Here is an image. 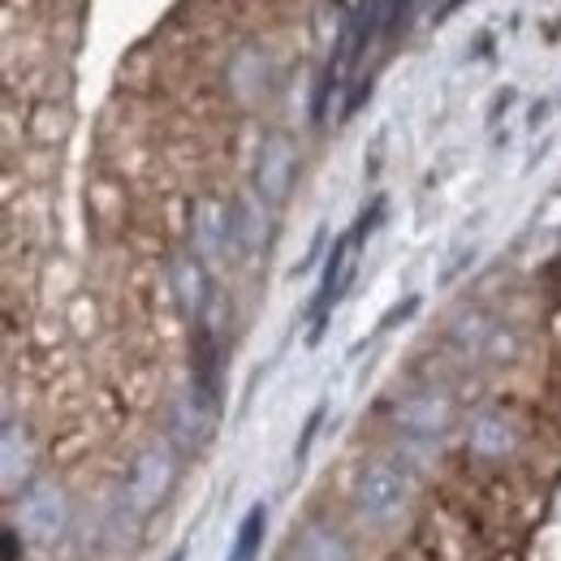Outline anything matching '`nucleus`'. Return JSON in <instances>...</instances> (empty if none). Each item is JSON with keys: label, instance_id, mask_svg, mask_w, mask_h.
Returning <instances> with one entry per match:
<instances>
[{"label": "nucleus", "instance_id": "9", "mask_svg": "<svg viewBox=\"0 0 561 561\" xmlns=\"http://www.w3.org/2000/svg\"><path fill=\"white\" fill-rule=\"evenodd\" d=\"M173 277H178V294H182V307L199 316V311H204V302H208V277H204L199 260H178Z\"/></svg>", "mask_w": 561, "mask_h": 561}, {"label": "nucleus", "instance_id": "11", "mask_svg": "<svg viewBox=\"0 0 561 561\" xmlns=\"http://www.w3.org/2000/svg\"><path fill=\"white\" fill-rule=\"evenodd\" d=\"M173 561H182V553H178V558H173Z\"/></svg>", "mask_w": 561, "mask_h": 561}, {"label": "nucleus", "instance_id": "6", "mask_svg": "<svg viewBox=\"0 0 561 561\" xmlns=\"http://www.w3.org/2000/svg\"><path fill=\"white\" fill-rule=\"evenodd\" d=\"M445 415H449V407H445V398H436V393L411 398V402L398 411L402 427H407V432H415V436H436V432L445 427Z\"/></svg>", "mask_w": 561, "mask_h": 561}, {"label": "nucleus", "instance_id": "3", "mask_svg": "<svg viewBox=\"0 0 561 561\" xmlns=\"http://www.w3.org/2000/svg\"><path fill=\"white\" fill-rule=\"evenodd\" d=\"M407 492H411L407 467H398V462L380 458V462H371V467L358 476L354 505H358V514H363L367 523L385 527V523H393V518L402 514V505H407Z\"/></svg>", "mask_w": 561, "mask_h": 561}, {"label": "nucleus", "instance_id": "7", "mask_svg": "<svg viewBox=\"0 0 561 561\" xmlns=\"http://www.w3.org/2000/svg\"><path fill=\"white\" fill-rule=\"evenodd\" d=\"M289 169H294V160H289V142L273 139L268 147H264V156H260V191H264V199H280V195H285V186H289Z\"/></svg>", "mask_w": 561, "mask_h": 561}, {"label": "nucleus", "instance_id": "1", "mask_svg": "<svg viewBox=\"0 0 561 561\" xmlns=\"http://www.w3.org/2000/svg\"><path fill=\"white\" fill-rule=\"evenodd\" d=\"M70 518H73L70 496L57 489V484H31V489H22V496H18V523H13V531L22 540H31L35 549H48V545H57L70 531Z\"/></svg>", "mask_w": 561, "mask_h": 561}, {"label": "nucleus", "instance_id": "5", "mask_svg": "<svg viewBox=\"0 0 561 561\" xmlns=\"http://www.w3.org/2000/svg\"><path fill=\"white\" fill-rule=\"evenodd\" d=\"M264 531H268V510L264 501L251 505L233 531V545H229V558L225 561H260V549H264Z\"/></svg>", "mask_w": 561, "mask_h": 561}, {"label": "nucleus", "instance_id": "8", "mask_svg": "<svg viewBox=\"0 0 561 561\" xmlns=\"http://www.w3.org/2000/svg\"><path fill=\"white\" fill-rule=\"evenodd\" d=\"M294 561H351L346 545L337 531H324V527H307L298 549H294Z\"/></svg>", "mask_w": 561, "mask_h": 561}, {"label": "nucleus", "instance_id": "4", "mask_svg": "<svg viewBox=\"0 0 561 561\" xmlns=\"http://www.w3.org/2000/svg\"><path fill=\"white\" fill-rule=\"evenodd\" d=\"M173 484V458H169V449H147L139 458V467H135V476H130V501H135V510H156L160 501H164V492Z\"/></svg>", "mask_w": 561, "mask_h": 561}, {"label": "nucleus", "instance_id": "2", "mask_svg": "<svg viewBox=\"0 0 561 561\" xmlns=\"http://www.w3.org/2000/svg\"><path fill=\"white\" fill-rule=\"evenodd\" d=\"M376 216H380V204H376L371 211H363V216H358V225H354L351 233H342V238L333 242V251H329V264H324V280H320V294H316V302H311V320H316V329H311V342L320 337V329H324L329 311L342 302V294H346V285H351V277H354L358 242L371 233Z\"/></svg>", "mask_w": 561, "mask_h": 561}, {"label": "nucleus", "instance_id": "10", "mask_svg": "<svg viewBox=\"0 0 561 561\" xmlns=\"http://www.w3.org/2000/svg\"><path fill=\"white\" fill-rule=\"evenodd\" d=\"M195 238H199V251L204 255H216L220 242H229V220L220 216V208H199V220H195Z\"/></svg>", "mask_w": 561, "mask_h": 561}]
</instances>
